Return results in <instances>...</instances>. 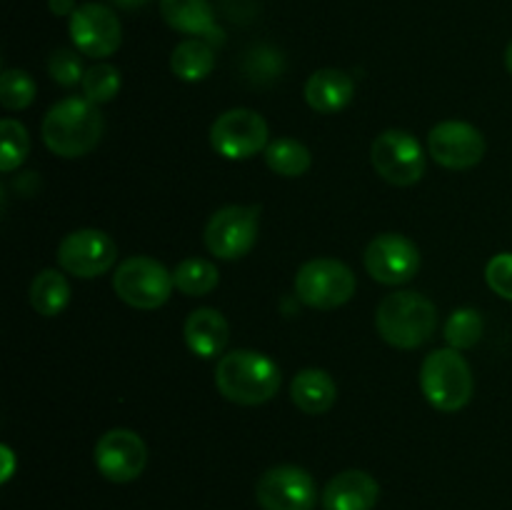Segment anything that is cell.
Listing matches in <instances>:
<instances>
[{"label": "cell", "mask_w": 512, "mask_h": 510, "mask_svg": "<svg viewBox=\"0 0 512 510\" xmlns=\"http://www.w3.org/2000/svg\"><path fill=\"white\" fill-rule=\"evenodd\" d=\"M283 383L278 363L258 350H230L215 365V388L238 405H263Z\"/></svg>", "instance_id": "obj_1"}, {"label": "cell", "mask_w": 512, "mask_h": 510, "mask_svg": "<svg viewBox=\"0 0 512 510\" xmlns=\"http://www.w3.org/2000/svg\"><path fill=\"white\" fill-rule=\"evenodd\" d=\"M43 143L60 158L88 155L103 138V115L88 98H65L43 118Z\"/></svg>", "instance_id": "obj_2"}, {"label": "cell", "mask_w": 512, "mask_h": 510, "mask_svg": "<svg viewBox=\"0 0 512 510\" xmlns=\"http://www.w3.org/2000/svg\"><path fill=\"white\" fill-rule=\"evenodd\" d=\"M380 338L400 350H415L428 343L438 330V310L425 295L398 290L380 300L375 310Z\"/></svg>", "instance_id": "obj_3"}, {"label": "cell", "mask_w": 512, "mask_h": 510, "mask_svg": "<svg viewBox=\"0 0 512 510\" xmlns=\"http://www.w3.org/2000/svg\"><path fill=\"white\" fill-rule=\"evenodd\" d=\"M420 390L433 408L455 413L473 398V370L455 348H440L425 355L420 365Z\"/></svg>", "instance_id": "obj_4"}, {"label": "cell", "mask_w": 512, "mask_h": 510, "mask_svg": "<svg viewBox=\"0 0 512 510\" xmlns=\"http://www.w3.org/2000/svg\"><path fill=\"white\" fill-rule=\"evenodd\" d=\"M173 288V273L150 255H130L113 273L115 295L130 308H160V305L168 303Z\"/></svg>", "instance_id": "obj_5"}, {"label": "cell", "mask_w": 512, "mask_h": 510, "mask_svg": "<svg viewBox=\"0 0 512 510\" xmlns=\"http://www.w3.org/2000/svg\"><path fill=\"white\" fill-rule=\"evenodd\" d=\"M355 273L335 258H313L295 275V295L315 310H333L355 295Z\"/></svg>", "instance_id": "obj_6"}, {"label": "cell", "mask_w": 512, "mask_h": 510, "mask_svg": "<svg viewBox=\"0 0 512 510\" xmlns=\"http://www.w3.org/2000/svg\"><path fill=\"white\" fill-rule=\"evenodd\" d=\"M260 228V205H225L205 225V248L220 260H238L253 250Z\"/></svg>", "instance_id": "obj_7"}, {"label": "cell", "mask_w": 512, "mask_h": 510, "mask_svg": "<svg viewBox=\"0 0 512 510\" xmlns=\"http://www.w3.org/2000/svg\"><path fill=\"white\" fill-rule=\"evenodd\" d=\"M210 145L228 160H248L268 148V123L250 108L225 110L210 125Z\"/></svg>", "instance_id": "obj_8"}, {"label": "cell", "mask_w": 512, "mask_h": 510, "mask_svg": "<svg viewBox=\"0 0 512 510\" xmlns=\"http://www.w3.org/2000/svg\"><path fill=\"white\" fill-rule=\"evenodd\" d=\"M375 173L390 185H415L425 175V150L408 130H385L370 150Z\"/></svg>", "instance_id": "obj_9"}, {"label": "cell", "mask_w": 512, "mask_h": 510, "mask_svg": "<svg viewBox=\"0 0 512 510\" xmlns=\"http://www.w3.org/2000/svg\"><path fill=\"white\" fill-rule=\"evenodd\" d=\"M115 260H118V245L103 230H73L58 245L60 268L75 278H98L113 268Z\"/></svg>", "instance_id": "obj_10"}, {"label": "cell", "mask_w": 512, "mask_h": 510, "mask_svg": "<svg viewBox=\"0 0 512 510\" xmlns=\"http://www.w3.org/2000/svg\"><path fill=\"white\" fill-rule=\"evenodd\" d=\"M255 498L263 510H313L318 485L300 465H275L260 475Z\"/></svg>", "instance_id": "obj_11"}, {"label": "cell", "mask_w": 512, "mask_h": 510, "mask_svg": "<svg viewBox=\"0 0 512 510\" xmlns=\"http://www.w3.org/2000/svg\"><path fill=\"white\" fill-rule=\"evenodd\" d=\"M365 270L375 283L403 285L418 275L420 250L400 233H380L368 243L363 255Z\"/></svg>", "instance_id": "obj_12"}, {"label": "cell", "mask_w": 512, "mask_h": 510, "mask_svg": "<svg viewBox=\"0 0 512 510\" xmlns=\"http://www.w3.org/2000/svg\"><path fill=\"white\" fill-rule=\"evenodd\" d=\"M95 468L110 483H130L148 465V448L135 430L113 428L95 443Z\"/></svg>", "instance_id": "obj_13"}, {"label": "cell", "mask_w": 512, "mask_h": 510, "mask_svg": "<svg viewBox=\"0 0 512 510\" xmlns=\"http://www.w3.org/2000/svg\"><path fill=\"white\" fill-rule=\"evenodd\" d=\"M428 153L443 168L468 170L485 158V138L465 120H443L428 133Z\"/></svg>", "instance_id": "obj_14"}, {"label": "cell", "mask_w": 512, "mask_h": 510, "mask_svg": "<svg viewBox=\"0 0 512 510\" xmlns=\"http://www.w3.org/2000/svg\"><path fill=\"white\" fill-rule=\"evenodd\" d=\"M70 38L88 58H110L123 43V28L108 5L85 3L70 15Z\"/></svg>", "instance_id": "obj_15"}, {"label": "cell", "mask_w": 512, "mask_h": 510, "mask_svg": "<svg viewBox=\"0 0 512 510\" xmlns=\"http://www.w3.org/2000/svg\"><path fill=\"white\" fill-rule=\"evenodd\" d=\"M325 510H373L380 500V483L365 470H343L323 488Z\"/></svg>", "instance_id": "obj_16"}, {"label": "cell", "mask_w": 512, "mask_h": 510, "mask_svg": "<svg viewBox=\"0 0 512 510\" xmlns=\"http://www.w3.org/2000/svg\"><path fill=\"white\" fill-rule=\"evenodd\" d=\"M160 15L178 33L203 38L210 45H220L225 40L208 0H160Z\"/></svg>", "instance_id": "obj_17"}, {"label": "cell", "mask_w": 512, "mask_h": 510, "mask_svg": "<svg viewBox=\"0 0 512 510\" xmlns=\"http://www.w3.org/2000/svg\"><path fill=\"white\" fill-rule=\"evenodd\" d=\"M183 338L190 353L198 355V358H218L230 338L228 320H225V315L220 310L198 308L185 318Z\"/></svg>", "instance_id": "obj_18"}, {"label": "cell", "mask_w": 512, "mask_h": 510, "mask_svg": "<svg viewBox=\"0 0 512 510\" xmlns=\"http://www.w3.org/2000/svg\"><path fill=\"white\" fill-rule=\"evenodd\" d=\"M355 95V83L345 70L338 68H320L305 83V103L315 113H338L348 108Z\"/></svg>", "instance_id": "obj_19"}, {"label": "cell", "mask_w": 512, "mask_h": 510, "mask_svg": "<svg viewBox=\"0 0 512 510\" xmlns=\"http://www.w3.org/2000/svg\"><path fill=\"white\" fill-rule=\"evenodd\" d=\"M290 398L303 413L323 415L338 400V385L330 378V373L320 368H305L290 383Z\"/></svg>", "instance_id": "obj_20"}, {"label": "cell", "mask_w": 512, "mask_h": 510, "mask_svg": "<svg viewBox=\"0 0 512 510\" xmlns=\"http://www.w3.org/2000/svg\"><path fill=\"white\" fill-rule=\"evenodd\" d=\"M215 68V45H210L203 38L180 40L170 55V70L175 78L185 83H198L208 78Z\"/></svg>", "instance_id": "obj_21"}, {"label": "cell", "mask_w": 512, "mask_h": 510, "mask_svg": "<svg viewBox=\"0 0 512 510\" xmlns=\"http://www.w3.org/2000/svg\"><path fill=\"white\" fill-rule=\"evenodd\" d=\"M70 303V285L60 270H40L30 285V305L43 318H55Z\"/></svg>", "instance_id": "obj_22"}, {"label": "cell", "mask_w": 512, "mask_h": 510, "mask_svg": "<svg viewBox=\"0 0 512 510\" xmlns=\"http://www.w3.org/2000/svg\"><path fill=\"white\" fill-rule=\"evenodd\" d=\"M265 163L273 173L283 175V178H300L310 170L313 155H310L308 145H303L300 140L278 138L265 148Z\"/></svg>", "instance_id": "obj_23"}, {"label": "cell", "mask_w": 512, "mask_h": 510, "mask_svg": "<svg viewBox=\"0 0 512 510\" xmlns=\"http://www.w3.org/2000/svg\"><path fill=\"white\" fill-rule=\"evenodd\" d=\"M173 283L188 298H200V295H208L218 288L220 273L215 268V263H210V260L185 258L175 265Z\"/></svg>", "instance_id": "obj_24"}, {"label": "cell", "mask_w": 512, "mask_h": 510, "mask_svg": "<svg viewBox=\"0 0 512 510\" xmlns=\"http://www.w3.org/2000/svg\"><path fill=\"white\" fill-rule=\"evenodd\" d=\"M443 338L448 348L470 350L483 338V318L475 308H458L443 325Z\"/></svg>", "instance_id": "obj_25"}, {"label": "cell", "mask_w": 512, "mask_h": 510, "mask_svg": "<svg viewBox=\"0 0 512 510\" xmlns=\"http://www.w3.org/2000/svg\"><path fill=\"white\" fill-rule=\"evenodd\" d=\"M30 153L28 130L15 118L0 120V170L13 173L15 168L25 163Z\"/></svg>", "instance_id": "obj_26"}, {"label": "cell", "mask_w": 512, "mask_h": 510, "mask_svg": "<svg viewBox=\"0 0 512 510\" xmlns=\"http://www.w3.org/2000/svg\"><path fill=\"white\" fill-rule=\"evenodd\" d=\"M120 83H123V80H120V70L115 68V65L98 63L93 65V68L85 70V78L83 83H80V88H83V95L90 103L103 105L110 103V100L118 95Z\"/></svg>", "instance_id": "obj_27"}, {"label": "cell", "mask_w": 512, "mask_h": 510, "mask_svg": "<svg viewBox=\"0 0 512 510\" xmlns=\"http://www.w3.org/2000/svg\"><path fill=\"white\" fill-rule=\"evenodd\" d=\"M35 80L25 70L10 68L0 75V103L5 110H23L35 100Z\"/></svg>", "instance_id": "obj_28"}, {"label": "cell", "mask_w": 512, "mask_h": 510, "mask_svg": "<svg viewBox=\"0 0 512 510\" xmlns=\"http://www.w3.org/2000/svg\"><path fill=\"white\" fill-rule=\"evenodd\" d=\"M48 73L50 78H53L58 85H63V88H73V85L83 83L85 78L83 60H80V55L75 53V50H68V48H58L50 53Z\"/></svg>", "instance_id": "obj_29"}, {"label": "cell", "mask_w": 512, "mask_h": 510, "mask_svg": "<svg viewBox=\"0 0 512 510\" xmlns=\"http://www.w3.org/2000/svg\"><path fill=\"white\" fill-rule=\"evenodd\" d=\"M245 70H248L250 78L260 80V83H268V80L278 78L283 73V55L278 50L268 48V45H258V48H253L248 53Z\"/></svg>", "instance_id": "obj_30"}, {"label": "cell", "mask_w": 512, "mask_h": 510, "mask_svg": "<svg viewBox=\"0 0 512 510\" xmlns=\"http://www.w3.org/2000/svg\"><path fill=\"white\" fill-rule=\"evenodd\" d=\"M485 283L500 298L512 300V253H498L485 265Z\"/></svg>", "instance_id": "obj_31"}, {"label": "cell", "mask_w": 512, "mask_h": 510, "mask_svg": "<svg viewBox=\"0 0 512 510\" xmlns=\"http://www.w3.org/2000/svg\"><path fill=\"white\" fill-rule=\"evenodd\" d=\"M50 5V13L58 15V18H63V15H73L75 10V0H48Z\"/></svg>", "instance_id": "obj_32"}, {"label": "cell", "mask_w": 512, "mask_h": 510, "mask_svg": "<svg viewBox=\"0 0 512 510\" xmlns=\"http://www.w3.org/2000/svg\"><path fill=\"white\" fill-rule=\"evenodd\" d=\"M0 453H3V458H5L3 483H8V480H10V475H13V450H10L8 445H3V448H0Z\"/></svg>", "instance_id": "obj_33"}, {"label": "cell", "mask_w": 512, "mask_h": 510, "mask_svg": "<svg viewBox=\"0 0 512 510\" xmlns=\"http://www.w3.org/2000/svg\"><path fill=\"white\" fill-rule=\"evenodd\" d=\"M118 8H125V10H135V8H143V5H148L150 0H113Z\"/></svg>", "instance_id": "obj_34"}, {"label": "cell", "mask_w": 512, "mask_h": 510, "mask_svg": "<svg viewBox=\"0 0 512 510\" xmlns=\"http://www.w3.org/2000/svg\"><path fill=\"white\" fill-rule=\"evenodd\" d=\"M505 68H508V73L512 75V40L508 48H505Z\"/></svg>", "instance_id": "obj_35"}]
</instances>
